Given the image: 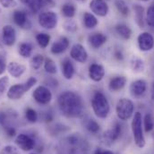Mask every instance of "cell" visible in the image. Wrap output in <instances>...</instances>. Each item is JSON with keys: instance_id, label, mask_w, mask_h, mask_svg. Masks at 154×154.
<instances>
[{"instance_id": "f1b7e54d", "label": "cell", "mask_w": 154, "mask_h": 154, "mask_svg": "<svg viewBox=\"0 0 154 154\" xmlns=\"http://www.w3.org/2000/svg\"><path fill=\"white\" fill-rule=\"evenodd\" d=\"M84 126L85 128L91 133V134H98L100 130V126L99 125V123L92 119V118H89L84 122Z\"/></svg>"}, {"instance_id": "52a82bcc", "label": "cell", "mask_w": 154, "mask_h": 154, "mask_svg": "<svg viewBox=\"0 0 154 154\" xmlns=\"http://www.w3.org/2000/svg\"><path fill=\"white\" fill-rule=\"evenodd\" d=\"M38 23L40 27L46 30H53L57 27L58 23L57 14L49 10L40 12L38 16Z\"/></svg>"}, {"instance_id": "f546056e", "label": "cell", "mask_w": 154, "mask_h": 154, "mask_svg": "<svg viewBox=\"0 0 154 154\" xmlns=\"http://www.w3.org/2000/svg\"><path fill=\"white\" fill-rule=\"evenodd\" d=\"M44 69L47 73L50 75H55L57 73V67L56 66V63L49 57H46L44 61Z\"/></svg>"}, {"instance_id": "836d02e7", "label": "cell", "mask_w": 154, "mask_h": 154, "mask_svg": "<svg viewBox=\"0 0 154 154\" xmlns=\"http://www.w3.org/2000/svg\"><path fill=\"white\" fill-rule=\"evenodd\" d=\"M44 61H45V57H43V55H40V54H37L35 55L32 60H31V66L32 69L34 70H38L41 66L44 64Z\"/></svg>"}, {"instance_id": "4316f807", "label": "cell", "mask_w": 154, "mask_h": 154, "mask_svg": "<svg viewBox=\"0 0 154 154\" xmlns=\"http://www.w3.org/2000/svg\"><path fill=\"white\" fill-rule=\"evenodd\" d=\"M61 13L66 18L72 19L75 15L76 7L72 3H66L65 5H63V6L61 8Z\"/></svg>"}, {"instance_id": "8fae6325", "label": "cell", "mask_w": 154, "mask_h": 154, "mask_svg": "<svg viewBox=\"0 0 154 154\" xmlns=\"http://www.w3.org/2000/svg\"><path fill=\"white\" fill-rule=\"evenodd\" d=\"M15 143L20 149L25 152L32 151L35 147V140L26 134H18L17 137L15 138Z\"/></svg>"}, {"instance_id": "e575fe53", "label": "cell", "mask_w": 154, "mask_h": 154, "mask_svg": "<svg viewBox=\"0 0 154 154\" xmlns=\"http://www.w3.org/2000/svg\"><path fill=\"white\" fill-rule=\"evenodd\" d=\"M143 126L146 133L151 132L154 128V118L151 113H147L143 118Z\"/></svg>"}, {"instance_id": "9c48e42d", "label": "cell", "mask_w": 154, "mask_h": 154, "mask_svg": "<svg viewBox=\"0 0 154 154\" xmlns=\"http://www.w3.org/2000/svg\"><path fill=\"white\" fill-rule=\"evenodd\" d=\"M121 132H122L121 125L116 122L112 126V128H110V129H109L103 133V134L101 136V140L105 144L110 145L120 137Z\"/></svg>"}, {"instance_id": "4dcf8cb0", "label": "cell", "mask_w": 154, "mask_h": 154, "mask_svg": "<svg viewBox=\"0 0 154 154\" xmlns=\"http://www.w3.org/2000/svg\"><path fill=\"white\" fill-rule=\"evenodd\" d=\"M36 41L41 48H46L50 42V36L45 32H40L36 35Z\"/></svg>"}, {"instance_id": "bcb514c9", "label": "cell", "mask_w": 154, "mask_h": 154, "mask_svg": "<svg viewBox=\"0 0 154 154\" xmlns=\"http://www.w3.org/2000/svg\"><path fill=\"white\" fill-rule=\"evenodd\" d=\"M152 99L154 100V83L152 84Z\"/></svg>"}, {"instance_id": "60d3db41", "label": "cell", "mask_w": 154, "mask_h": 154, "mask_svg": "<svg viewBox=\"0 0 154 154\" xmlns=\"http://www.w3.org/2000/svg\"><path fill=\"white\" fill-rule=\"evenodd\" d=\"M7 69V65H6V57L4 54L0 53V75H3L5 70Z\"/></svg>"}, {"instance_id": "74e56055", "label": "cell", "mask_w": 154, "mask_h": 154, "mask_svg": "<svg viewBox=\"0 0 154 154\" xmlns=\"http://www.w3.org/2000/svg\"><path fill=\"white\" fill-rule=\"evenodd\" d=\"M25 117L26 119L31 122V123H36L38 121V113L36 112V110H34L33 109H27L25 111Z\"/></svg>"}, {"instance_id": "c3c4849f", "label": "cell", "mask_w": 154, "mask_h": 154, "mask_svg": "<svg viewBox=\"0 0 154 154\" xmlns=\"http://www.w3.org/2000/svg\"><path fill=\"white\" fill-rule=\"evenodd\" d=\"M142 1H144V2H147V1H149V0H142Z\"/></svg>"}, {"instance_id": "ba28073f", "label": "cell", "mask_w": 154, "mask_h": 154, "mask_svg": "<svg viewBox=\"0 0 154 154\" xmlns=\"http://www.w3.org/2000/svg\"><path fill=\"white\" fill-rule=\"evenodd\" d=\"M32 97L36 102L40 105H47L52 100V93L50 90L43 85L38 86L32 93Z\"/></svg>"}, {"instance_id": "f907efd6", "label": "cell", "mask_w": 154, "mask_h": 154, "mask_svg": "<svg viewBox=\"0 0 154 154\" xmlns=\"http://www.w3.org/2000/svg\"><path fill=\"white\" fill-rule=\"evenodd\" d=\"M31 154H36V153H31Z\"/></svg>"}, {"instance_id": "6da1fadb", "label": "cell", "mask_w": 154, "mask_h": 154, "mask_svg": "<svg viewBox=\"0 0 154 154\" xmlns=\"http://www.w3.org/2000/svg\"><path fill=\"white\" fill-rule=\"evenodd\" d=\"M57 104L62 115L68 118L82 116L84 111V103L82 97L75 91L62 92L57 99Z\"/></svg>"}, {"instance_id": "484cf974", "label": "cell", "mask_w": 154, "mask_h": 154, "mask_svg": "<svg viewBox=\"0 0 154 154\" xmlns=\"http://www.w3.org/2000/svg\"><path fill=\"white\" fill-rule=\"evenodd\" d=\"M134 18L137 25L140 28H144V8L140 5H134Z\"/></svg>"}, {"instance_id": "5b68a950", "label": "cell", "mask_w": 154, "mask_h": 154, "mask_svg": "<svg viewBox=\"0 0 154 154\" xmlns=\"http://www.w3.org/2000/svg\"><path fill=\"white\" fill-rule=\"evenodd\" d=\"M132 132L134 143L137 147L143 148L145 146V138L143 131V116L140 112L134 113L132 120Z\"/></svg>"}, {"instance_id": "1f68e13d", "label": "cell", "mask_w": 154, "mask_h": 154, "mask_svg": "<svg viewBox=\"0 0 154 154\" xmlns=\"http://www.w3.org/2000/svg\"><path fill=\"white\" fill-rule=\"evenodd\" d=\"M131 66L132 69L136 72V73H141L144 70L145 66H144V62L143 59L139 58V57H134L131 61Z\"/></svg>"}, {"instance_id": "7402d4cb", "label": "cell", "mask_w": 154, "mask_h": 154, "mask_svg": "<svg viewBox=\"0 0 154 154\" xmlns=\"http://www.w3.org/2000/svg\"><path fill=\"white\" fill-rule=\"evenodd\" d=\"M54 4L53 0H31L28 5L33 13H38L44 8L53 6Z\"/></svg>"}, {"instance_id": "ac0fdd59", "label": "cell", "mask_w": 154, "mask_h": 154, "mask_svg": "<svg viewBox=\"0 0 154 154\" xmlns=\"http://www.w3.org/2000/svg\"><path fill=\"white\" fill-rule=\"evenodd\" d=\"M105 76V69L100 64H91L89 66V77L93 82H100Z\"/></svg>"}, {"instance_id": "9a60e30c", "label": "cell", "mask_w": 154, "mask_h": 154, "mask_svg": "<svg viewBox=\"0 0 154 154\" xmlns=\"http://www.w3.org/2000/svg\"><path fill=\"white\" fill-rule=\"evenodd\" d=\"M2 39L5 46L12 47L13 45H14L16 41V31L12 25L6 24L3 27Z\"/></svg>"}, {"instance_id": "2e32d148", "label": "cell", "mask_w": 154, "mask_h": 154, "mask_svg": "<svg viewBox=\"0 0 154 154\" xmlns=\"http://www.w3.org/2000/svg\"><path fill=\"white\" fill-rule=\"evenodd\" d=\"M147 90V82L144 80H136L130 85V92L135 98L142 97Z\"/></svg>"}, {"instance_id": "7dc6e473", "label": "cell", "mask_w": 154, "mask_h": 154, "mask_svg": "<svg viewBox=\"0 0 154 154\" xmlns=\"http://www.w3.org/2000/svg\"><path fill=\"white\" fill-rule=\"evenodd\" d=\"M19 1H21L23 4H25V5H28L29 3H30V1L31 0H19Z\"/></svg>"}, {"instance_id": "30bf717a", "label": "cell", "mask_w": 154, "mask_h": 154, "mask_svg": "<svg viewBox=\"0 0 154 154\" xmlns=\"http://www.w3.org/2000/svg\"><path fill=\"white\" fill-rule=\"evenodd\" d=\"M13 20L14 23L23 29H31L32 22L29 14L23 10H15L13 14Z\"/></svg>"}, {"instance_id": "7a4b0ae2", "label": "cell", "mask_w": 154, "mask_h": 154, "mask_svg": "<svg viewBox=\"0 0 154 154\" xmlns=\"http://www.w3.org/2000/svg\"><path fill=\"white\" fill-rule=\"evenodd\" d=\"M91 107L95 116L99 118H106L110 112L109 102L106 95L100 91L94 92L91 99Z\"/></svg>"}, {"instance_id": "3957f363", "label": "cell", "mask_w": 154, "mask_h": 154, "mask_svg": "<svg viewBox=\"0 0 154 154\" xmlns=\"http://www.w3.org/2000/svg\"><path fill=\"white\" fill-rule=\"evenodd\" d=\"M67 154H87L89 151L88 143L78 134L68 136L66 139Z\"/></svg>"}, {"instance_id": "d4e9b609", "label": "cell", "mask_w": 154, "mask_h": 154, "mask_svg": "<svg viewBox=\"0 0 154 154\" xmlns=\"http://www.w3.org/2000/svg\"><path fill=\"white\" fill-rule=\"evenodd\" d=\"M116 34L123 39H129L132 36V30L125 23H118L115 27Z\"/></svg>"}, {"instance_id": "7c38bea8", "label": "cell", "mask_w": 154, "mask_h": 154, "mask_svg": "<svg viewBox=\"0 0 154 154\" xmlns=\"http://www.w3.org/2000/svg\"><path fill=\"white\" fill-rule=\"evenodd\" d=\"M89 7L94 14L100 17H105L109 11L108 3L105 0H91Z\"/></svg>"}, {"instance_id": "d590c367", "label": "cell", "mask_w": 154, "mask_h": 154, "mask_svg": "<svg viewBox=\"0 0 154 154\" xmlns=\"http://www.w3.org/2000/svg\"><path fill=\"white\" fill-rule=\"evenodd\" d=\"M146 23L151 27L154 28V4H152L147 10L146 13Z\"/></svg>"}, {"instance_id": "ee69618b", "label": "cell", "mask_w": 154, "mask_h": 154, "mask_svg": "<svg viewBox=\"0 0 154 154\" xmlns=\"http://www.w3.org/2000/svg\"><path fill=\"white\" fill-rule=\"evenodd\" d=\"M114 55H115L116 58L118 59V60H123L124 59V54H123V52L121 50H116Z\"/></svg>"}, {"instance_id": "83f0119b", "label": "cell", "mask_w": 154, "mask_h": 154, "mask_svg": "<svg viewBox=\"0 0 154 154\" xmlns=\"http://www.w3.org/2000/svg\"><path fill=\"white\" fill-rule=\"evenodd\" d=\"M18 51H19L20 56H22L24 58H28V57H30L32 56V46L29 42H23V43L20 44Z\"/></svg>"}, {"instance_id": "44dd1931", "label": "cell", "mask_w": 154, "mask_h": 154, "mask_svg": "<svg viewBox=\"0 0 154 154\" xmlns=\"http://www.w3.org/2000/svg\"><path fill=\"white\" fill-rule=\"evenodd\" d=\"M75 74V67L69 58L62 61V75L66 80H71Z\"/></svg>"}, {"instance_id": "d6a6232c", "label": "cell", "mask_w": 154, "mask_h": 154, "mask_svg": "<svg viewBox=\"0 0 154 154\" xmlns=\"http://www.w3.org/2000/svg\"><path fill=\"white\" fill-rule=\"evenodd\" d=\"M115 5L117 11L124 16H127L130 13V9L127 4L124 0H116Z\"/></svg>"}, {"instance_id": "8992f818", "label": "cell", "mask_w": 154, "mask_h": 154, "mask_svg": "<svg viewBox=\"0 0 154 154\" xmlns=\"http://www.w3.org/2000/svg\"><path fill=\"white\" fill-rule=\"evenodd\" d=\"M134 102L129 99H125V98L120 99L116 103V112L117 117L120 120L126 121L129 118H131L134 114Z\"/></svg>"}, {"instance_id": "f35d334b", "label": "cell", "mask_w": 154, "mask_h": 154, "mask_svg": "<svg viewBox=\"0 0 154 154\" xmlns=\"http://www.w3.org/2000/svg\"><path fill=\"white\" fill-rule=\"evenodd\" d=\"M0 154H21L18 149L13 145H6L2 148L0 151Z\"/></svg>"}, {"instance_id": "8d00e7d4", "label": "cell", "mask_w": 154, "mask_h": 154, "mask_svg": "<svg viewBox=\"0 0 154 154\" xmlns=\"http://www.w3.org/2000/svg\"><path fill=\"white\" fill-rule=\"evenodd\" d=\"M64 29L67 32L74 33L77 31V23L72 19H68L64 23Z\"/></svg>"}, {"instance_id": "d6986e66", "label": "cell", "mask_w": 154, "mask_h": 154, "mask_svg": "<svg viewBox=\"0 0 154 154\" xmlns=\"http://www.w3.org/2000/svg\"><path fill=\"white\" fill-rule=\"evenodd\" d=\"M88 42L91 48L98 49L107 42V36L101 32H95L88 37Z\"/></svg>"}, {"instance_id": "4fadbf2b", "label": "cell", "mask_w": 154, "mask_h": 154, "mask_svg": "<svg viewBox=\"0 0 154 154\" xmlns=\"http://www.w3.org/2000/svg\"><path fill=\"white\" fill-rule=\"evenodd\" d=\"M137 43L139 46V48L142 51H150L154 47V38L153 36L147 32H142L137 37Z\"/></svg>"}, {"instance_id": "f6af8a7d", "label": "cell", "mask_w": 154, "mask_h": 154, "mask_svg": "<svg viewBox=\"0 0 154 154\" xmlns=\"http://www.w3.org/2000/svg\"><path fill=\"white\" fill-rule=\"evenodd\" d=\"M6 134H7L9 136L13 137V136L15 135V129L13 128V127H8V128H6Z\"/></svg>"}, {"instance_id": "277c9868", "label": "cell", "mask_w": 154, "mask_h": 154, "mask_svg": "<svg viewBox=\"0 0 154 154\" xmlns=\"http://www.w3.org/2000/svg\"><path fill=\"white\" fill-rule=\"evenodd\" d=\"M36 83H37V79L35 77H30L24 83H17V84L11 86L7 91L8 99L14 100L21 99Z\"/></svg>"}, {"instance_id": "7bdbcfd3", "label": "cell", "mask_w": 154, "mask_h": 154, "mask_svg": "<svg viewBox=\"0 0 154 154\" xmlns=\"http://www.w3.org/2000/svg\"><path fill=\"white\" fill-rule=\"evenodd\" d=\"M94 154H116L115 152L109 151V150H103V149H97Z\"/></svg>"}, {"instance_id": "ffe728a7", "label": "cell", "mask_w": 154, "mask_h": 154, "mask_svg": "<svg viewBox=\"0 0 154 154\" xmlns=\"http://www.w3.org/2000/svg\"><path fill=\"white\" fill-rule=\"evenodd\" d=\"M7 71L11 76L19 78L25 73L26 66L24 65H22L16 62H10L7 65Z\"/></svg>"}, {"instance_id": "e0dca14e", "label": "cell", "mask_w": 154, "mask_h": 154, "mask_svg": "<svg viewBox=\"0 0 154 154\" xmlns=\"http://www.w3.org/2000/svg\"><path fill=\"white\" fill-rule=\"evenodd\" d=\"M70 45V41L66 37H60L57 38L51 46L50 51L54 55H59L65 52Z\"/></svg>"}, {"instance_id": "5bb4252c", "label": "cell", "mask_w": 154, "mask_h": 154, "mask_svg": "<svg viewBox=\"0 0 154 154\" xmlns=\"http://www.w3.org/2000/svg\"><path fill=\"white\" fill-rule=\"evenodd\" d=\"M70 57L78 63H85L88 59V52L85 48L80 44H75L70 50Z\"/></svg>"}, {"instance_id": "603a6c76", "label": "cell", "mask_w": 154, "mask_h": 154, "mask_svg": "<svg viewBox=\"0 0 154 154\" xmlns=\"http://www.w3.org/2000/svg\"><path fill=\"white\" fill-rule=\"evenodd\" d=\"M126 78L125 76H116L109 81V89L111 91H118L122 90L126 84Z\"/></svg>"}, {"instance_id": "ab89813d", "label": "cell", "mask_w": 154, "mask_h": 154, "mask_svg": "<svg viewBox=\"0 0 154 154\" xmlns=\"http://www.w3.org/2000/svg\"><path fill=\"white\" fill-rule=\"evenodd\" d=\"M9 84V78L7 76H3L0 78V94L4 93Z\"/></svg>"}, {"instance_id": "b9f144b4", "label": "cell", "mask_w": 154, "mask_h": 154, "mask_svg": "<svg viewBox=\"0 0 154 154\" xmlns=\"http://www.w3.org/2000/svg\"><path fill=\"white\" fill-rule=\"evenodd\" d=\"M0 5L4 8H13L17 5V2L15 0H0Z\"/></svg>"}, {"instance_id": "681fc988", "label": "cell", "mask_w": 154, "mask_h": 154, "mask_svg": "<svg viewBox=\"0 0 154 154\" xmlns=\"http://www.w3.org/2000/svg\"><path fill=\"white\" fill-rule=\"evenodd\" d=\"M79 1H84V0H79Z\"/></svg>"}, {"instance_id": "cb8c5ba5", "label": "cell", "mask_w": 154, "mask_h": 154, "mask_svg": "<svg viewBox=\"0 0 154 154\" xmlns=\"http://www.w3.org/2000/svg\"><path fill=\"white\" fill-rule=\"evenodd\" d=\"M82 21H83V25L86 29H93L99 23L97 17L93 14L89 12H85L83 14Z\"/></svg>"}]
</instances>
